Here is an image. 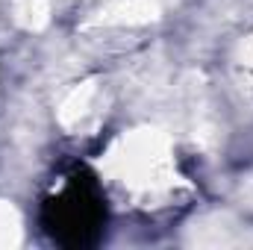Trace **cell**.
<instances>
[{
	"mask_svg": "<svg viewBox=\"0 0 253 250\" xmlns=\"http://www.w3.org/2000/svg\"><path fill=\"white\" fill-rule=\"evenodd\" d=\"M106 221L103 194L88 171H74L65 180L62 191L44 200L42 206V224L50 233L53 242L65 248H88L100 239Z\"/></svg>",
	"mask_w": 253,
	"mask_h": 250,
	"instance_id": "1",
	"label": "cell"
}]
</instances>
